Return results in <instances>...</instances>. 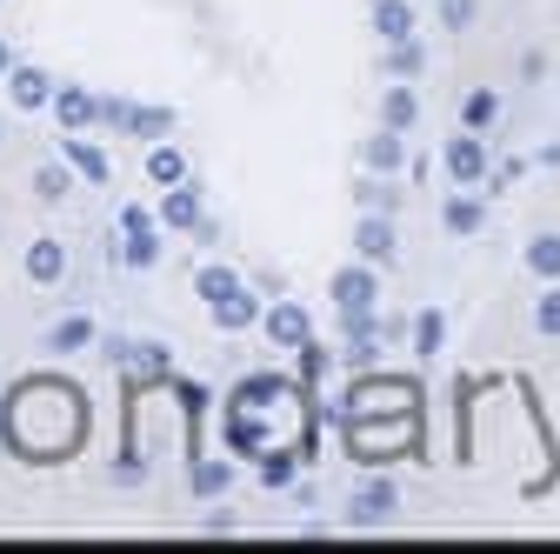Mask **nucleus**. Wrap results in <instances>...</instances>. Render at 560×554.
<instances>
[{"label":"nucleus","mask_w":560,"mask_h":554,"mask_svg":"<svg viewBox=\"0 0 560 554\" xmlns=\"http://www.w3.org/2000/svg\"><path fill=\"white\" fill-rule=\"evenodd\" d=\"M67 161H74V168H81L88 181H107V154L81 141V127H74V134H67Z\"/></svg>","instance_id":"nucleus-17"},{"label":"nucleus","mask_w":560,"mask_h":554,"mask_svg":"<svg viewBox=\"0 0 560 554\" xmlns=\"http://www.w3.org/2000/svg\"><path fill=\"white\" fill-rule=\"evenodd\" d=\"M0 428H8V448L21 461H60V454H74L88 441V401L67 381H21L8 394Z\"/></svg>","instance_id":"nucleus-1"},{"label":"nucleus","mask_w":560,"mask_h":554,"mask_svg":"<svg viewBox=\"0 0 560 554\" xmlns=\"http://www.w3.org/2000/svg\"><path fill=\"white\" fill-rule=\"evenodd\" d=\"M88 341H94V321H88V314H74V321H60V327H54V348H67V355L88 348Z\"/></svg>","instance_id":"nucleus-21"},{"label":"nucleus","mask_w":560,"mask_h":554,"mask_svg":"<svg viewBox=\"0 0 560 554\" xmlns=\"http://www.w3.org/2000/svg\"><path fill=\"white\" fill-rule=\"evenodd\" d=\"M334 308L340 314H368L374 308V274L368 267H340L334 274Z\"/></svg>","instance_id":"nucleus-5"},{"label":"nucleus","mask_w":560,"mask_h":554,"mask_svg":"<svg viewBox=\"0 0 560 554\" xmlns=\"http://www.w3.org/2000/svg\"><path fill=\"white\" fill-rule=\"evenodd\" d=\"M381 114H387V127H400V134H407V127H413V114H420V107H413V94H407V88H394V94H387V107H381Z\"/></svg>","instance_id":"nucleus-24"},{"label":"nucleus","mask_w":560,"mask_h":554,"mask_svg":"<svg viewBox=\"0 0 560 554\" xmlns=\"http://www.w3.org/2000/svg\"><path fill=\"white\" fill-rule=\"evenodd\" d=\"M161 221H167V228H200V194L174 181V187H167V200H161Z\"/></svg>","instance_id":"nucleus-11"},{"label":"nucleus","mask_w":560,"mask_h":554,"mask_svg":"<svg viewBox=\"0 0 560 554\" xmlns=\"http://www.w3.org/2000/svg\"><path fill=\"white\" fill-rule=\"evenodd\" d=\"M54 114H60L67 127H88V120L101 114V101H94V94H81V88H67V94H54Z\"/></svg>","instance_id":"nucleus-15"},{"label":"nucleus","mask_w":560,"mask_h":554,"mask_svg":"<svg viewBox=\"0 0 560 554\" xmlns=\"http://www.w3.org/2000/svg\"><path fill=\"white\" fill-rule=\"evenodd\" d=\"M148 174H154V181H167V187H174V181H187V161H180V154H174V148H154V154H148Z\"/></svg>","instance_id":"nucleus-22"},{"label":"nucleus","mask_w":560,"mask_h":554,"mask_svg":"<svg viewBox=\"0 0 560 554\" xmlns=\"http://www.w3.org/2000/svg\"><path fill=\"white\" fill-rule=\"evenodd\" d=\"M0 74H14V54H8V41H0Z\"/></svg>","instance_id":"nucleus-33"},{"label":"nucleus","mask_w":560,"mask_h":554,"mask_svg":"<svg viewBox=\"0 0 560 554\" xmlns=\"http://www.w3.org/2000/svg\"><path fill=\"white\" fill-rule=\"evenodd\" d=\"M394 508H400V488H394V481H368V488H361L354 501H347V521L374 528V521H387Z\"/></svg>","instance_id":"nucleus-4"},{"label":"nucleus","mask_w":560,"mask_h":554,"mask_svg":"<svg viewBox=\"0 0 560 554\" xmlns=\"http://www.w3.org/2000/svg\"><path fill=\"white\" fill-rule=\"evenodd\" d=\"M527 267L547 274V281H560V234H540V241L527 247Z\"/></svg>","instance_id":"nucleus-19"},{"label":"nucleus","mask_w":560,"mask_h":554,"mask_svg":"<svg viewBox=\"0 0 560 554\" xmlns=\"http://www.w3.org/2000/svg\"><path fill=\"white\" fill-rule=\"evenodd\" d=\"M441 161H447V174H454L460 187H474V181L487 174V148L474 141V134H454V141H447V154H441Z\"/></svg>","instance_id":"nucleus-8"},{"label":"nucleus","mask_w":560,"mask_h":554,"mask_svg":"<svg viewBox=\"0 0 560 554\" xmlns=\"http://www.w3.org/2000/svg\"><path fill=\"white\" fill-rule=\"evenodd\" d=\"M267 334L280 341V348H301V341H307V314H301L294 301H288V308H273V314H267Z\"/></svg>","instance_id":"nucleus-13"},{"label":"nucleus","mask_w":560,"mask_h":554,"mask_svg":"<svg viewBox=\"0 0 560 554\" xmlns=\"http://www.w3.org/2000/svg\"><path fill=\"white\" fill-rule=\"evenodd\" d=\"M361 154H368V168H374V174H394V168L407 161V134H400V127H387V134H374Z\"/></svg>","instance_id":"nucleus-10"},{"label":"nucleus","mask_w":560,"mask_h":554,"mask_svg":"<svg viewBox=\"0 0 560 554\" xmlns=\"http://www.w3.org/2000/svg\"><path fill=\"white\" fill-rule=\"evenodd\" d=\"M228 481H234V468H228V461H194L187 488H194L200 501H214V495H228Z\"/></svg>","instance_id":"nucleus-12"},{"label":"nucleus","mask_w":560,"mask_h":554,"mask_svg":"<svg viewBox=\"0 0 560 554\" xmlns=\"http://www.w3.org/2000/svg\"><path fill=\"white\" fill-rule=\"evenodd\" d=\"M441 21H447V27H467V21H474V0H441Z\"/></svg>","instance_id":"nucleus-30"},{"label":"nucleus","mask_w":560,"mask_h":554,"mask_svg":"<svg viewBox=\"0 0 560 554\" xmlns=\"http://www.w3.org/2000/svg\"><path fill=\"white\" fill-rule=\"evenodd\" d=\"M60 267H67L60 241H34L27 247V274H34V281H60Z\"/></svg>","instance_id":"nucleus-16"},{"label":"nucleus","mask_w":560,"mask_h":554,"mask_svg":"<svg viewBox=\"0 0 560 554\" xmlns=\"http://www.w3.org/2000/svg\"><path fill=\"white\" fill-rule=\"evenodd\" d=\"M394 74L407 81V74H420V47H413V34L407 41H394Z\"/></svg>","instance_id":"nucleus-27"},{"label":"nucleus","mask_w":560,"mask_h":554,"mask_svg":"<svg viewBox=\"0 0 560 554\" xmlns=\"http://www.w3.org/2000/svg\"><path fill=\"white\" fill-rule=\"evenodd\" d=\"M374 27H381V41H407V34H413V8H407V0H381V8H374Z\"/></svg>","instance_id":"nucleus-14"},{"label":"nucleus","mask_w":560,"mask_h":554,"mask_svg":"<svg viewBox=\"0 0 560 554\" xmlns=\"http://www.w3.org/2000/svg\"><path fill=\"white\" fill-rule=\"evenodd\" d=\"M294 461H301V454H267V468H260V481H267V488H280V481H288V474H294Z\"/></svg>","instance_id":"nucleus-29"},{"label":"nucleus","mask_w":560,"mask_h":554,"mask_svg":"<svg viewBox=\"0 0 560 554\" xmlns=\"http://www.w3.org/2000/svg\"><path fill=\"white\" fill-rule=\"evenodd\" d=\"M540 334H560V295L540 301Z\"/></svg>","instance_id":"nucleus-32"},{"label":"nucleus","mask_w":560,"mask_h":554,"mask_svg":"<svg viewBox=\"0 0 560 554\" xmlns=\"http://www.w3.org/2000/svg\"><path fill=\"white\" fill-rule=\"evenodd\" d=\"M354 247H361V261H394L400 254V241H394V221L387 215H361V228H354Z\"/></svg>","instance_id":"nucleus-6"},{"label":"nucleus","mask_w":560,"mask_h":554,"mask_svg":"<svg viewBox=\"0 0 560 554\" xmlns=\"http://www.w3.org/2000/svg\"><path fill=\"white\" fill-rule=\"evenodd\" d=\"M120 228H127V261H133V267H154V261H161V241H154L148 207H127V215H120Z\"/></svg>","instance_id":"nucleus-7"},{"label":"nucleus","mask_w":560,"mask_h":554,"mask_svg":"<svg viewBox=\"0 0 560 554\" xmlns=\"http://www.w3.org/2000/svg\"><path fill=\"white\" fill-rule=\"evenodd\" d=\"M214 321H221V327H247V321H254V295L241 288V295H228V301H214Z\"/></svg>","instance_id":"nucleus-20"},{"label":"nucleus","mask_w":560,"mask_h":554,"mask_svg":"<svg viewBox=\"0 0 560 554\" xmlns=\"http://www.w3.org/2000/svg\"><path fill=\"white\" fill-rule=\"evenodd\" d=\"M441 221H447L454 234H474V228H480V200H467V194H460V200H447V215H441Z\"/></svg>","instance_id":"nucleus-23"},{"label":"nucleus","mask_w":560,"mask_h":554,"mask_svg":"<svg viewBox=\"0 0 560 554\" xmlns=\"http://www.w3.org/2000/svg\"><path fill=\"white\" fill-rule=\"evenodd\" d=\"M273 414H301V388L280 381V374H254L234 388V407H228V441L241 454H301V428L280 422Z\"/></svg>","instance_id":"nucleus-2"},{"label":"nucleus","mask_w":560,"mask_h":554,"mask_svg":"<svg viewBox=\"0 0 560 554\" xmlns=\"http://www.w3.org/2000/svg\"><path fill=\"white\" fill-rule=\"evenodd\" d=\"M413 341H420V355H441V314H420L413 321Z\"/></svg>","instance_id":"nucleus-25"},{"label":"nucleus","mask_w":560,"mask_h":554,"mask_svg":"<svg viewBox=\"0 0 560 554\" xmlns=\"http://www.w3.org/2000/svg\"><path fill=\"white\" fill-rule=\"evenodd\" d=\"M413 407V388H400V381H361L354 394H347V422L354 414H407Z\"/></svg>","instance_id":"nucleus-3"},{"label":"nucleus","mask_w":560,"mask_h":554,"mask_svg":"<svg viewBox=\"0 0 560 554\" xmlns=\"http://www.w3.org/2000/svg\"><path fill=\"white\" fill-rule=\"evenodd\" d=\"M207 301H228V295H241V274L234 267H200V281H194Z\"/></svg>","instance_id":"nucleus-18"},{"label":"nucleus","mask_w":560,"mask_h":554,"mask_svg":"<svg viewBox=\"0 0 560 554\" xmlns=\"http://www.w3.org/2000/svg\"><path fill=\"white\" fill-rule=\"evenodd\" d=\"M8 101H14L21 114H34V107H47V101H54V88H47L40 67H14V74H8Z\"/></svg>","instance_id":"nucleus-9"},{"label":"nucleus","mask_w":560,"mask_h":554,"mask_svg":"<svg viewBox=\"0 0 560 554\" xmlns=\"http://www.w3.org/2000/svg\"><path fill=\"white\" fill-rule=\"evenodd\" d=\"M361 207H374V215H387V207H394V187H387V181H361Z\"/></svg>","instance_id":"nucleus-28"},{"label":"nucleus","mask_w":560,"mask_h":554,"mask_svg":"<svg viewBox=\"0 0 560 554\" xmlns=\"http://www.w3.org/2000/svg\"><path fill=\"white\" fill-rule=\"evenodd\" d=\"M34 194H40V200H60V194H67V168H40V174H34Z\"/></svg>","instance_id":"nucleus-26"},{"label":"nucleus","mask_w":560,"mask_h":554,"mask_svg":"<svg viewBox=\"0 0 560 554\" xmlns=\"http://www.w3.org/2000/svg\"><path fill=\"white\" fill-rule=\"evenodd\" d=\"M487 120H494V94H474L467 101V127H487Z\"/></svg>","instance_id":"nucleus-31"}]
</instances>
